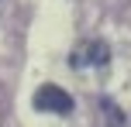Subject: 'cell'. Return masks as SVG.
Segmentation results:
<instances>
[{
    "label": "cell",
    "instance_id": "cell-3",
    "mask_svg": "<svg viewBox=\"0 0 131 127\" xmlns=\"http://www.w3.org/2000/svg\"><path fill=\"white\" fill-rule=\"evenodd\" d=\"M100 107H104V114H107V120H111V127H121V124H124V114H121L111 100H100Z\"/></svg>",
    "mask_w": 131,
    "mask_h": 127
},
{
    "label": "cell",
    "instance_id": "cell-1",
    "mask_svg": "<svg viewBox=\"0 0 131 127\" xmlns=\"http://www.w3.org/2000/svg\"><path fill=\"white\" fill-rule=\"evenodd\" d=\"M35 110H41V114H72V96L66 93V89L52 86V82H45V86H38V93H35Z\"/></svg>",
    "mask_w": 131,
    "mask_h": 127
},
{
    "label": "cell",
    "instance_id": "cell-2",
    "mask_svg": "<svg viewBox=\"0 0 131 127\" xmlns=\"http://www.w3.org/2000/svg\"><path fill=\"white\" fill-rule=\"evenodd\" d=\"M72 65L76 69H90V65H107L111 62V48H107V41H83V45L72 52Z\"/></svg>",
    "mask_w": 131,
    "mask_h": 127
}]
</instances>
